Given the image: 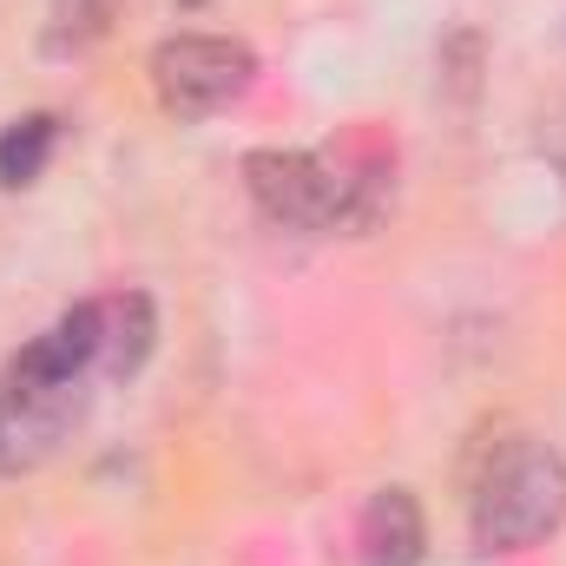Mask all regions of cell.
Returning <instances> with one entry per match:
<instances>
[{
	"label": "cell",
	"instance_id": "obj_1",
	"mask_svg": "<svg viewBox=\"0 0 566 566\" xmlns=\"http://www.w3.org/2000/svg\"><path fill=\"white\" fill-rule=\"evenodd\" d=\"M566 527V461L547 441H514L474 488V541L488 554L541 547Z\"/></svg>",
	"mask_w": 566,
	"mask_h": 566
},
{
	"label": "cell",
	"instance_id": "obj_6",
	"mask_svg": "<svg viewBox=\"0 0 566 566\" xmlns=\"http://www.w3.org/2000/svg\"><path fill=\"white\" fill-rule=\"evenodd\" d=\"M356 547H363V566H422V554H428L422 501H416L409 488H382V494L363 507Z\"/></svg>",
	"mask_w": 566,
	"mask_h": 566
},
{
	"label": "cell",
	"instance_id": "obj_9",
	"mask_svg": "<svg viewBox=\"0 0 566 566\" xmlns=\"http://www.w3.org/2000/svg\"><path fill=\"white\" fill-rule=\"evenodd\" d=\"M46 20H53L46 27V46L53 53H80V46L106 40V27L119 20V0H53Z\"/></svg>",
	"mask_w": 566,
	"mask_h": 566
},
{
	"label": "cell",
	"instance_id": "obj_10",
	"mask_svg": "<svg viewBox=\"0 0 566 566\" xmlns=\"http://www.w3.org/2000/svg\"><path fill=\"white\" fill-rule=\"evenodd\" d=\"M178 7H205V0H178Z\"/></svg>",
	"mask_w": 566,
	"mask_h": 566
},
{
	"label": "cell",
	"instance_id": "obj_2",
	"mask_svg": "<svg viewBox=\"0 0 566 566\" xmlns=\"http://www.w3.org/2000/svg\"><path fill=\"white\" fill-rule=\"evenodd\" d=\"M151 86L178 119H205L258 86V53L224 33H178L151 46Z\"/></svg>",
	"mask_w": 566,
	"mask_h": 566
},
{
	"label": "cell",
	"instance_id": "obj_5",
	"mask_svg": "<svg viewBox=\"0 0 566 566\" xmlns=\"http://www.w3.org/2000/svg\"><path fill=\"white\" fill-rule=\"evenodd\" d=\"M99 363V303H80L66 310L46 336H33L20 356H13V382H80V369Z\"/></svg>",
	"mask_w": 566,
	"mask_h": 566
},
{
	"label": "cell",
	"instance_id": "obj_3",
	"mask_svg": "<svg viewBox=\"0 0 566 566\" xmlns=\"http://www.w3.org/2000/svg\"><path fill=\"white\" fill-rule=\"evenodd\" d=\"M244 185L258 198V211L271 224H290V231H329L343 224V171H329L323 158L310 151H251L244 158Z\"/></svg>",
	"mask_w": 566,
	"mask_h": 566
},
{
	"label": "cell",
	"instance_id": "obj_8",
	"mask_svg": "<svg viewBox=\"0 0 566 566\" xmlns=\"http://www.w3.org/2000/svg\"><path fill=\"white\" fill-rule=\"evenodd\" d=\"M53 145H60V119H53V113L13 119V126L0 133V185H33V178L46 171Z\"/></svg>",
	"mask_w": 566,
	"mask_h": 566
},
{
	"label": "cell",
	"instance_id": "obj_7",
	"mask_svg": "<svg viewBox=\"0 0 566 566\" xmlns=\"http://www.w3.org/2000/svg\"><path fill=\"white\" fill-rule=\"evenodd\" d=\"M151 343H158V310H151L145 290H119L113 303H99V363H106V376H119V382L139 376Z\"/></svg>",
	"mask_w": 566,
	"mask_h": 566
},
{
	"label": "cell",
	"instance_id": "obj_4",
	"mask_svg": "<svg viewBox=\"0 0 566 566\" xmlns=\"http://www.w3.org/2000/svg\"><path fill=\"white\" fill-rule=\"evenodd\" d=\"M86 416L80 382H0V468H40Z\"/></svg>",
	"mask_w": 566,
	"mask_h": 566
}]
</instances>
